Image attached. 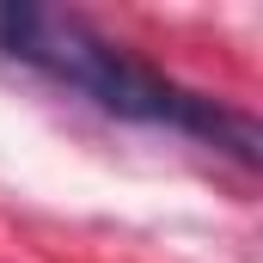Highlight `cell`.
<instances>
[{"mask_svg":"<svg viewBox=\"0 0 263 263\" xmlns=\"http://www.w3.org/2000/svg\"><path fill=\"white\" fill-rule=\"evenodd\" d=\"M0 55L37 67L49 80H62L73 92H86L98 110L110 117H129V123H165V129H184L196 141L227 147L239 165H257L263 159V135L251 117L184 92L178 80L153 73L147 62H135L129 49H117L110 37H98L80 12H55V6H0Z\"/></svg>","mask_w":263,"mask_h":263,"instance_id":"obj_1","label":"cell"}]
</instances>
